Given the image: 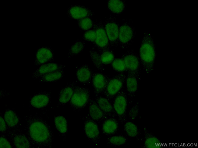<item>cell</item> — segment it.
Masks as SVG:
<instances>
[{"mask_svg":"<svg viewBox=\"0 0 198 148\" xmlns=\"http://www.w3.org/2000/svg\"><path fill=\"white\" fill-rule=\"evenodd\" d=\"M54 123L56 129L61 135L65 137L68 131V122L65 117L62 115L54 116Z\"/></svg>","mask_w":198,"mask_h":148,"instance_id":"obj_25","label":"cell"},{"mask_svg":"<svg viewBox=\"0 0 198 148\" xmlns=\"http://www.w3.org/2000/svg\"><path fill=\"white\" fill-rule=\"evenodd\" d=\"M139 113V103L137 102L130 109L128 116L131 121H134L138 116Z\"/></svg>","mask_w":198,"mask_h":148,"instance_id":"obj_36","label":"cell"},{"mask_svg":"<svg viewBox=\"0 0 198 148\" xmlns=\"http://www.w3.org/2000/svg\"><path fill=\"white\" fill-rule=\"evenodd\" d=\"M94 22L92 17H87L77 21V24L80 28L86 31L92 29Z\"/></svg>","mask_w":198,"mask_h":148,"instance_id":"obj_34","label":"cell"},{"mask_svg":"<svg viewBox=\"0 0 198 148\" xmlns=\"http://www.w3.org/2000/svg\"><path fill=\"white\" fill-rule=\"evenodd\" d=\"M124 131L126 134L131 138H137L140 134V130L137 126L131 122H125Z\"/></svg>","mask_w":198,"mask_h":148,"instance_id":"obj_29","label":"cell"},{"mask_svg":"<svg viewBox=\"0 0 198 148\" xmlns=\"http://www.w3.org/2000/svg\"><path fill=\"white\" fill-rule=\"evenodd\" d=\"M136 34L132 21L127 19H122L120 25L118 46L122 49L129 47L133 43Z\"/></svg>","mask_w":198,"mask_h":148,"instance_id":"obj_3","label":"cell"},{"mask_svg":"<svg viewBox=\"0 0 198 148\" xmlns=\"http://www.w3.org/2000/svg\"><path fill=\"white\" fill-rule=\"evenodd\" d=\"M66 13L69 17L77 21L87 17H92L94 14L89 8L78 5H71L66 10Z\"/></svg>","mask_w":198,"mask_h":148,"instance_id":"obj_16","label":"cell"},{"mask_svg":"<svg viewBox=\"0 0 198 148\" xmlns=\"http://www.w3.org/2000/svg\"><path fill=\"white\" fill-rule=\"evenodd\" d=\"M83 131L88 140L96 145L100 143L101 135L99 126L96 121L88 114L82 118Z\"/></svg>","mask_w":198,"mask_h":148,"instance_id":"obj_7","label":"cell"},{"mask_svg":"<svg viewBox=\"0 0 198 148\" xmlns=\"http://www.w3.org/2000/svg\"><path fill=\"white\" fill-rule=\"evenodd\" d=\"M96 32L93 28L90 30L85 31L83 35L82 38L85 41L93 43L95 40Z\"/></svg>","mask_w":198,"mask_h":148,"instance_id":"obj_35","label":"cell"},{"mask_svg":"<svg viewBox=\"0 0 198 148\" xmlns=\"http://www.w3.org/2000/svg\"><path fill=\"white\" fill-rule=\"evenodd\" d=\"M128 104L126 91L123 89L114 97L112 104L118 120L122 123L126 121V108Z\"/></svg>","mask_w":198,"mask_h":148,"instance_id":"obj_9","label":"cell"},{"mask_svg":"<svg viewBox=\"0 0 198 148\" xmlns=\"http://www.w3.org/2000/svg\"><path fill=\"white\" fill-rule=\"evenodd\" d=\"M90 57L94 66L98 70L103 71L105 69L102 62L99 52L93 46L88 52Z\"/></svg>","mask_w":198,"mask_h":148,"instance_id":"obj_28","label":"cell"},{"mask_svg":"<svg viewBox=\"0 0 198 148\" xmlns=\"http://www.w3.org/2000/svg\"><path fill=\"white\" fill-rule=\"evenodd\" d=\"M25 130L32 148H51L53 133L48 122L37 113L26 115Z\"/></svg>","mask_w":198,"mask_h":148,"instance_id":"obj_1","label":"cell"},{"mask_svg":"<svg viewBox=\"0 0 198 148\" xmlns=\"http://www.w3.org/2000/svg\"><path fill=\"white\" fill-rule=\"evenodd\" d=\"M99 52L101 59L103 65L111 64L115 58V53L111 48L105 49Z\"/></svg>","mask_w":198,"mask_h":148,"instance_id":"obj_31","label":"cell"},{"mask_svg":"<svg viewBox=\"0 0 198 148\" xmlns=\"http://www.w3.org/2000/svg\"><path fill=\"white\" fill-rule=\"evenodd\" d=\"M90 98L88 88L76 84L69 104L74 110H81L88 105Z\"/></svg>","mask_w":198,"mask_h":148,"instance_id":"obj_5","label":"cell"},{"mask_svg":"<svg viewBox=\"0 0 198 148\" xmlns=\"http://www.w3.org/2000/svg\"><path fill=\"white\" fill-rule=\"evenodd\" d=\"M126 6V2L123 0H109L107 4L108 9L115 15H119L123 13Z\"/></svg>","mask_w":198,"mask_h":148,"instance_id":"obj_26","label":"cell"},{"mask_svg":"<svg viewBox=\"0 0 198 148\" xmlns=\"http://www.w3.org/2000/svg\"><path fill=\"white\" fill-rule=\"evenodd\" d=\"M141 80L133 74L126 73V91L129 105L131 104L133 99L136 96L138 90L139 82Z\"/></svg>","mask_w":198,"mask_h":148,"instance_id":"obj_15","label":"cell"},{"mask_svg":"<svg viewBox=\"0 0 198 148\" xmlns=\"http://www.w3.org/2000/svg\"><path fill=\"white\" fill-rule=\"evenodd\" d=\"M65 65L55 63L53 62L48 63L42 65L32 74V77L34 80H38L42 76L48 73L63 69L65 68Z\"/></svg>","mask_w":198,"mask_h":148,"instance_id":"obj_18","label":"cell"},{"mask_svg":"<svg viewBox=\"0 0 198 148\" xmlns=\"http://www.w3.org/2000/svg\"><path fill=\"white\" fill-rule=\"evenodd\" d=\"M95 100L100 108L108 117H116L112 103L108 99L102 95H100L95 96Z\"/></svg>","mask_w":198,"mask_h":148,"instance_id":"obj_23","label":"cell"},{"mask_svg":"<svg viewBox=\"0 0 198 148\" xmlns=\"http://www.w3.org/2000/svg\"><path fill=\"white\" fill-rule=\"evenodd\" d=\"M5 134L11 143L12 147L32 148L26 134L23 133L20 129L7 130Z\"/></svg>","mask_w":198,"mask_h":148,"instance_id":"obj_11","label":"cell"},{"mask_svg":"<svg viewBox=\"0 0 198 148\" xmlns=\"http://www.w3.org/2000/svg\"><path fill=\"white\" fill-rule=\"evenodd\" d=\"M85 45L84 41L78 40L73 43L70 47L68 51L69 58L78 55L83 51Z\"/></svg>","mask_w":198,"mask_h":148,"instance_id":"obj_30","label":"cell"},{"mask_svg":"<svg viewBox=\"0 0 198 148\" xmlns=\"http://www.w3.org/2000/svg\"><path fill=\"white\" fill-rule=\"evenodd\" d=\"M144 148H157L162 145L160 139L152 132L149 131L146 127H144Z\"/></svg>","mask_w":198,"mask_h":148,"instance_id":"obj_24","label":"cell"},{"mask_svg":"<svg viewBox=\"0 0 198 148\" xmlns=\"http://www.w3.org/2000/svg\"><path fill=\"white\" fill-rule=\"evenodd\" d=\"M51 92L45 90L39 92L30 98V106L34 109H42L49 106L51 103Z\"/></svg>","mask_w":198,"mask_h":148,"instance_id":"obj_12","label":"cell"},{"mask_svg":"<svg viewBox=\"0 0 198 148\" xmlns=\"http://www.w3.org/2000/svg\"><path fill=\"white\" fill-rule=\"evenodd\" d=\"M96 32L95 39L93 46L99 52L105 49L111 48L110 45L103 22L95 21L93 26Z\"/></svg>","mask_w":198,"mask_h":148,"instance_id":"obj_10","label":"cell"},{"mask_svg":"<svg viewBox=\"0 0 198 148\" xmlns=\"http://www.w3.org/2000/svg\"><path fill=\"white\" fill-rule=\"evenodd\" d=\"M7 130H17L21 126V119L13 109H7L3 114Z\"/></svg>","mask_w":198,"mask_h":148,"instance_id":"obj_19","label":"cell"},{"mask_svg":"<svg viewBox=\"0 0 198 148\" xmlns=\"http://www.w3.org/2000/svg\"><path fill=\"white\" fill-rule=\"evenodd\" d=\"M126 77V73H117L109 79L103 95L112 103L114 97L125 86Z\"/></svg>","mask_w":198,"mask_h":148,"instance_id":"obj_4","label":"cell"},{"mask_svg":"<svg viewBox=\"0 0 198 148\" xmlns=\"http://www.w3.org/2000/svg\"><path fill=\"white\" fill-rule=\"evenodd\" d=\"M93 71L87 64H83L76 70V81L84 85L91 83Z\"/></svg>","mask_w":198,"mask_h":148,"instance_id":"obj_17","label":"cell"},{"mask_svg":"<svg viewBox=\"0 0 198 148\" xmlns=\"http://www.w3.org/2000/svg\"><path fill=\"white\" fill-rule=\"evenodd\" d=\"M0 148H12V146L5 134H0Z\"/></svg>","mask_w":198,"mask_h":148,"instance_id":"obj_37","label":"cell"},{"mask_svg":"<svg viewBox=\"0 0 198 148\" xmlns=\"http://www.w3.org/2000/svg\"><path fill=\"white\" fill-rule=\"evenodd\" d=\"M111 64L113 70L117 73H126V66L121 57L115 58Z\"/></svg>","mask_w":198,"mask_h":148,"instance_id":"obj_33","label":"cell"},{"mask_svg":"<svg viewBox=\"0 0 198 148\" xmlns=\"http://www.w3.org/2000/svg\"><path fill=\"white\" fill-rule=\"evenodd\" d=\"M128 140L127 138L123 135H113L108 136L106 142L109 145L117 146L125 145Z\"/></svg>","mask_w":198,"mask_h":148,"instance_id":"obj_32","label":"cell"},{"mask_svg":"<svg viewBox=\"0 0 198 148\" xmlns=\"http://www.w3.org/2000/svg\"><path fill=\"white\" fill-rule=\"evenodd\" d=\"M110 78L104 73L93 71L91 83L95 96L103 95Z\"/></svg>","mask_w":198,"mask_h":148,"instance_id":"obj_13","label":"cell"},{"mask_svg":"<svg viewBox=\"0 0 198 148\" xmlns=\"http://www.w3.org/2000/svg\"><path fill=\"white\" fill-rule=\"evenodd\" d=\"M156 56L155 45L150 32H145L139 50L142 68L148 74L154 69Z\"/></svg>","mask_w":198,"mask_h":148,"instance_id":"obj_2","label":"cell"},{"mask_svg":"<svg viewBox=\"0 0 198 148\" xmlns=\"http://www.w3.org/2000/svg\"><path fill=\"white\" fill-rule=\"evenodd\" d=\"M76 84L73 82L61 89L59 93V101L57 108L59 106H64L69 103Z\"/></svg>","mask_w":198,"mask_h":148,"instance_id":"obj_20","label":"cell"},{"mask_svg":"<svg viewBox=\"0 0 198 148\" xmlns=\"http://www.w3.org/2000/svg\"><path fill=\"white\" fill-rule=\"evenodd\" d=\"M103 22L111 47H117L120 25L117 19L110 15Z\"/></svg>","mask_w":198,"mask_h":148,"instance_id":"obj_8","label":"cell"},{"mask_svg":"<svg viewBox=\"0 0 198 148\" xmlns=\"http://www.w3.org/2000/svg\"><path fill=\"white\" fill-rule=\"evenodd\" d=\"M123 60L126 73L133 74L141 79L142 66L139 56L133 49L127 51L121 57Z\"/></svg>","mask_w":198,"mask_h":148,"instance_id":"obj_6","label":"cell"},{"mask_svg":"<svg viewBox=\"0 0 198 148\" xmlns=\"http://www.w3.org/2000/svg\"><path fill=\"white\" fill-rule=\"evenodd\" d=\"M119 129V123L116 118L108 117L103 121L101 125L102 133L109 136L115 134Z\"/></svg>","mask_w":198,"mask_h":148,"instance_id":"obj_22","label":"cell"},{"mask_svg":"<svg viewBox=\"0 0 198 148\" xmlns=\"http://www.w3.org/2000/svg\"><path fill=\"white\" fill-rule=\"evenodd\" d=\"M89 117L96 122L103 121L108 117L100 108L95 100L90 98L88 104Z\"/></svg>","mask_w":198,"mask_h":148,"instance_id":"obj_21","label":"cell"},{"mask_svg":"<svg viewBox=\"0 0 198 148\" xmlns=\"http://www.w3.org/2000/svg\"><path fill=\"white\" fill-rule=\"evenodd\" d=\"M0 134H5L7 131V126L4 119L3 114L0 115Z\"/></svg>","mask_w":198,"mask_h":148,"instance_id":"obj_38","label":"cell"},{"mask_svg":"<svg viewBox=\"0 0 198 148\" xmlns=\"http://www.w3.org/2000/svg\"><path fill=\"white\" fill-rule=\"evenodd\" d=\"M53 51L50 47H41L37 50L35 53L34 64L36 66H40L53 62Z\"/></svg>","mask_w":198,"mask_h":148,"instance_id":"obj_14","label":"cell"},{"mask_svg":"<svg viewBox=\"0 0 198 148\" xmlns=\"http://www.w3.org/2000/svg\"><path fill=\"white\" fill-rule=\"evenodd\" d=\"M63 69L52 72L41 77L38 80L39 82H53L62 79L64 75Z\"/></svg>","mask_w":198,"mask_h":148,"instance_id":"obj_27","label":"cell"}]
</instances>
